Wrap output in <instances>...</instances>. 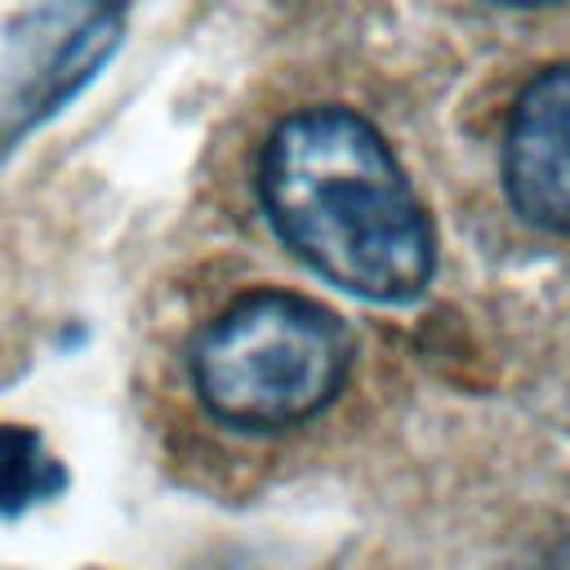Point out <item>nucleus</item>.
I'll return each mask as SVG.
<instances>
[{
  "mask_svg": "<svg viewBox=\"0 0 570 570\" xmlns=\"http://www.w3.org/2000/svg\"><path fill=\"white\" fill-rule=\"evenodd\" d=\"M258 196L276 236L330 285L410 303L432 281V223L383 134L347 107H312L272 129Z\"/></svg>",
  "mask_w": 570,
  "mask_h": 570,
  "instance_id": "f257e3e1",
  "label": "nucleus"
},
{
  "mask_svg": "<svg viewBox=\"0 0 570 570\" xmlns=\"http://www.w3.org/2000/svg\"><path fill=\"white\" fill-rule=\"evenodd\" d=\"M347 365L343 321L285 289L232 303L191 347L200 405L240 432H281L321 414L338 396Z\"/></svg>",
  "mask_w": 570,
  "mask_h": 570,
  "instance_id": "f03ea898",
  "label": "nucleus"
},
{
  "mask_svg": "<svg viewBox=\"0 0 570 570\" xmlns=\"http://www.w3.org/2000/svg\"><path fill=\"white\" fill-rule=\"evenodd\" d=\"M503 187L525 223L570 232V62L521 89L503 138Z\"/></svg>",
  "mask_w": 570,
  "mask_h": 570,
  "instance_id": "7ed1b4c3",
  "label": "nucleus"
},
{
  "mask_svg": "<svg viewBox=\"0 0 570 570\" xmlns=\"http://www.w3.org/2000/svg\"><path fill=\"white\" fill-rule=\"evenodd\" d=\"M62 485L67 472L45 450V441L22 423H0V517H22Z\"/></svg>",
  "mask_w": 570,
  "mask_h": 570,
  "instance_id": "20e7f679",
  "label": "nucleus"
},
{
  "mask_svg": "<svg viewBox=\"0 0 570 570\" xmlns=\"http://www.w3.org/2000/svg\"><path fill=\"white\" fill-rule=\"evenodd\" d=\"M490 4H503V9H543V4H557V0H490Z\"/></svg>",
  "mask_w": 570,
  "mask_h": 570,
  "instance_id": "39448f33",
  "label": "nucleus"
}]
</instances>
